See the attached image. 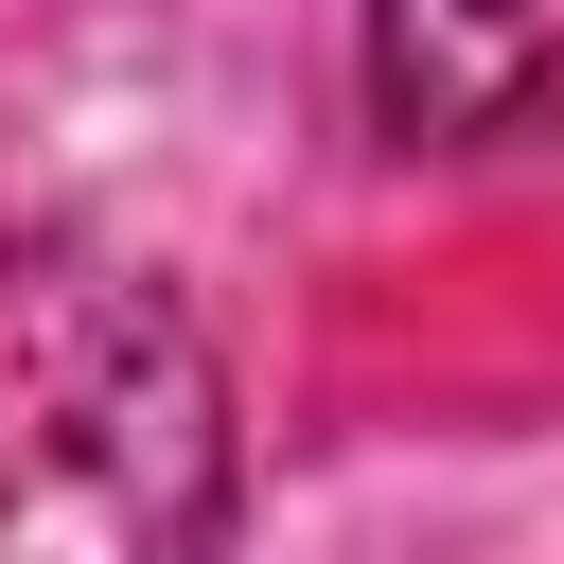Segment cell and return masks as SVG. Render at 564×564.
Masks as SVG:
<instances>
[{
  "instance_id": "cell-1",
  "label": "cell",
  "mask_w": 564,
  "mask_h": 564,
  "mask_svg": "<svg viewBox=\"0 0 564 564\" xmlns=\"http://www.w3.org/2000/svg\"><path fill=\"white\" fill-rule=\"evenodd\" d=\"M229 352L88 229H0V564H212Z\"/></svg>"
},
{
  "instance_id": "cell-2",
  "label": "cell",
  "mask_w": 564,
  "mask_h": 564,
  "mask_svg": "<svg viewBox=\"0 0 564 564\" xmlns=\"http://www.w3.org/2000/svg\"><path fill=\"white\" fill-rule=\"evenodd\" d=\"M370 123L441 159L564 141V0H370Z\"/></svg>"
}]
</instances>
